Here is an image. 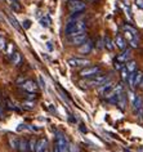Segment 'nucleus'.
I'll return each instance as SVG.
<instances>
[{"label": "nucleus", "instance_id": "39", "mask_svg": "<svg viewBox=\"0 0 143 152\" xmlns=\"http://www.w3.org/2000/svg\"><path fill=\"white\" fill-rule=\"evenodd\" d=\"M44 152H50V150H49V147H47V148H45V151Z\"/></svg>", "mask_w": 143, "mask_h": 152}, {"label": "nucleus", "instance_id": "14", "mask_svg": "<svg viewBox=\"0 0 143 152\" xmlns=\"http://www.w3.org/2000/svg\"><path fill=\"white\" fill-rule=\"evenodd\" d=\"M115 47H117L119 49H121V50H124V49L126 48V41L121 35H116V37H115Z\"/></svg>", "mask_w": 143, "mask_h": 152}, {"label": "nucleus", "instance_id": "38", "mask_svg": "<svg viewBox=\"0 0 143 152\" xmlns=\"http://www.w3.org/2000/svg\"><path fill=\"white\" fill-rule=\"evenodd\" d=\"M4 116V111H3V106L0 104V117H3Z\"/></svg>", "mask_w": 143, "mask_h": 152}, {"label": "nucleus", "instance_id": "18", "mask_svg": "<svg viewBox=\"0 0 143 152\" xmlns=\"http://www.w3.org/2000/svg\"><path fill=\"white\" fill-rule=\"evenodd\" d=\"M18 143H20V138L16 135H10L9 137V146L14 148V150H17L18 148Z\"/></svg>", "mask_w": 143, "mask_h": 152}, {"label": "nucleus", "instance_id": "13", "mask_svg": "<svg viewBox=\"0 0 143 152\" xmlns=\"http://www.w3.org/2000/svg\"><path fill=\"white\" fill-rule=\"evenodd\" d=\"M18 152H28L30 151V144H28V140L22 138L20 139V143H18Z\"/></svg>", "mask_w": 143, "mask_h": 152}, {"label": "nucleus", "instance_id": "10", "mask_svg": "<svg viewBox=\"0 0 143 152\" xmlns=\"http://www.w3.org/2000/svg\"><path fill=\"white\" fill-rule=\"evenodd\" d=\"M92 49H93V41L88 39L84 44H81L80 47H79V52H80L81 54H89V53L92 52Z\"/></svg>", "mask_w": 143, "mask_h": 152}, {"label": "nucleus", "instance_id": "33", "mask_svg": "<svg viewBox=\"0 0 143 152\" xmlns=\"http://www.w3.org/2000/svg\"><path fill=\"white\" fill-rule=\"evenodd\" d=\"M39 83H40L41 88H45V81H44V79H43V76L41 75H39Z\"/></svg>", "mask_w": 143, "mask_h": 152}, {"label": "nucleus", "instance_id": "16", "mask_svg": "<svg viewBox=\"0 0 143 152\" xmlns=\"http://www.w3.org/2000/svg\"><path fill=\"white\" fill-rule=\"evenodd\" d=\"M47 147H48L47 139H39V140H37V143H36V150H35V152H44Z\"/></svg>", "mask_w": 143, "mask_h": 152}, {"label": "nucleus", "instance_id": "41", "mask_svg": "<svg viewBox=\"0 0 143 152\" xmlns=\"http://www.w3.org/2000/svg\"><path fill=\"white\" fill-rule=\"evenodd\" d=\"M89 1H97V0H89Z\"/></svg>", "mask_w": 143, "mask_h": 152}, {"label": "nucleus", "instance_id": "29", "mask_svg": "<svg viewBox=\"0 0 143 152\" xmlns=\"http://www.w3.org/2000/svg\"><path fill=\"white\" fill-rule=\"evenodd\" d=\"M123 67L124 66H123L121 62H119V61H115V62H114V68H115V70H120V71H121Z\"/></svg>", "mask_w": 143, "mask_h": 152}, {"label": "nucleus", "instance_id": "2", "mask_svg": "<svg viewBox=\"0 0 143 152\" xmlns=\"http://www.w3.org/2000/svg\"><path fill=\"white\" fill-rule=\"evenodd\" d=\"M102 72V67L101 66H85L80 71L81 77H94V76L99 75Z\"/></svg>", "mask_w": 143, "mask_h": 152}, {"label": "nucleus", "instance_id": "27", "mask_svg": "<svg viewBox=\"0 0 143 152\" xmlns=\"http://www.w3.org/2000/svg\"><path fill=\"white\" fill-rule=\"evenodd\" d=\"M36 140L35 139H30L28 140V144H30V151H35L36 150Z\"/></svg>", "mask_w": 143, "mask_h": 152}, {"label": "nucleus", "instance_id": "15", "mask_svg": "<svg viewBox=\"0 0 143 152\" xmlns=\"http://www.w3.org/2000/svg\"><path fill=\"white\" fill-rule=\"evenodd\" d=\"M7 18H8V21L10 22V25H12L13 27L17 30V31H21L22 28H21L20 23H18V21L16 20V17H14V16H12V14H10V13H7Z\"/></svg>", "mask_w": 143, "mask_h": 152}, {"label": "nucleus", "instance_id": "42", "mask_svg": "<svg viewBox=\"0 0 143 152\" xmlns=\"http://www.w3.org/2000/svg\"><path fill=\"white\" fill-rule=\"evenodd\" d=\"M0 104H1V101H0Z\"/></svg>", "mask_w": 143, "mask_h": 152}, {"label": "nucleus", "instance_id": "6", "mask_svg": "<svg viewBox=\"0 0 143 152\" xmlns=\"http://www.w3.org/2000/svg\"><path fill=\"white\" fill-rule=\"evenodd\" d=\"M86 40H88V34L86 32H81L75 36H69V41L71 43V45H79V47H80Z\"/></svg>", "mask_w": 143, "mask_h": 152}, {"label": "nucleus", "instance_id": "34", "mask_svg": "<svg viewBox=\"0 0 143 152\" xmlns=\"http://www.w3.org/2000/svg\"><path fill=\"white\" fill-rule=\"evenodd\" d=\"M135 4H137L138 8L143 9V0H135Z\"/></svg>", "mask_w": 143, "mask_h": 152}, {"label": "nucleus", "instance_id": "20", "mask_svg": "<svg viewBox=\"0 0 143 152\" xmlns=\"http://www.w3.org/2000/svg\"><path fill=\"white\" fill-rule=\"evenodd\" d=\"M104 47H106L108 50H114V48H115V41H112L110 39V36H104Z\"/></svg>", "mask_w": 143, "mask_h": 152}, {"label": "nucleus", "instance_id": "9", "mask_svg": "<svg viewBox=\"0 0 143 152\" xmlns=\"http://www.w3.org/2000/svg\"><path fill=\"white\" fill-rule=\"evenodd\" d=\"M130 57H131V50L125 48L117 57H116V61H119V62H121V63H126L128 61H130Z\"/></svg>", "mask_w": 143, "mask_h": 152}, {"label": "nucleus", "instance_id": "24", "mask_svg": "<svg viewBox=\"0 0 143 152\" xmlns=\"http://www.w3.org/2000/svg\"><path fill=\"white\" fill-rule=\"evenodd\" d=\"M129 74H130V72L128 71L126 67H123V68H121V79H123V81H128Z\"/></svg>", "mask_w": 143, "mask_h": 152}, {"label": "nucleus", "instance_id": "7", "mask_svg": "<svg viewBox=\"0 0 143 152\" xmlns=\"http://www.w3.org/2000/svg\"><path fill=\"white\" fill-rule=\"evenodd\" d=\"M125 31V39L128 40V43L130 44L131 48H138L139 47V37L138 35H134V34H131L130 31H128V30H124Z\"/></svg>", "mask_w": 143, "mask_h": 152}, {"label": "nucleus", "instance_id": "19", "mask_svg": "<svg viewBox=\"0 0 143 152\" xmlns=\"http://www.w3.org/2000/svg\"><path fill=\"white\" fill-rule=\"evenodd\" d=\"M143 79V72L142 71H135V75H134V88L135 86H139Z\"/></svg>", "mask_w": 143, "mask_h": 152}, {"label": "nucleus", "instance_id": "17", "mask_svg": "<svg viewBox=\"0 0 143 152\" xmlns=\"http://www.w3.org/2000/svg\"><path fill=\"white\" fill-rule=\"evenodd\" d=\"M10 59H12V63L14 64V66H20V64L22 63V56L18 52L13 53V54L10 56Z\"/></svg>", "mask_w": 143, "mask_h": 152}, {"label": "nucleus", "instance_id": "35", "mask_svg": "<svg viewBox=\"0 0 143 152\" xmlns=\"http://www.w3.org/2000/svg\"><path fill=\"white\" fill-rule=\"evenodd\" d=\"M30 26H31V22H30L28 20H26V21L23 22V28H28Z\"/></svg>", "mask_w": 143, "mask_h": 152}, {"label": "nucleus", "instance_id": "40", "mask_svg": "<svg viewBox=\"0 0 143 152\" xmlns=\"http://www.w3.org/2000/svg\"><path fill=\"white\" fill-rule=\"evenodd\" d=\"M139 86H142V88H143V79H142V81H141V84H139Z\"/></svg>", "mask_w": 143, "mask_h": 152}, {"label": "nucleus", "instance_id": "1", "mask_svg": "<svg viewBox=\"0 0 143 152\" xmlns=\"http://www.w3.org/2000/svg\"><path fill=\"white\" fill-rule=\"evenodd\" d=\"M86 30V23L84 21H70L65 27V34L67 36H75L81 32H85Z\"/></svg>", "mask_w": 143, "mask_h": 152}, {"label": "nucleus", "instance_id": "37", "mask_svg": "<svg viewBox=\"0 0 143 152\" xmlns=\"http://www.w3.org/2000/svg\"><path fill=\"white\" fill-rule=\"evenodd\" d=\"M47 48L49 49V50H53V47H52V43H50V41H48V43H47Z\"/></svg>", "mask_w": 143, "mask_h": 152}, {"label": "nucleus", "instance_id": "28", "mask_svg": "<svg viewBox=\"0 0 143 152\" xmlns=\"http://www.w3.org/2000/svg\"><path fill=\"white\" fill-rule=\"evenodd\" d=\"M5 48H7L5 39H4V36H1V35H0V50H4Z\"/></svg>", "mask_w": 143, "mask_h": 152}, {"label": "nucleus", "instance_id": "30", "mask_svg": "<svg viewBox=\"0 0 143 152\" xmlns=\"http://www.w3.org/2000/svg\"><path fill=\"white\" fill-rule=\"evenodd\" d=\"M7 104H8V107L10 110H16V111H18V107H16V104L12 103V101L10 99H7Z\"/></svg>", "mask_w": 143, "mask_h": 152}, {"label": "nucleus", "instance_id": "26", "mask_svg": "<svg viewBox=\"0 0 143 152\" xmlns=\"http://www.w3.org/2000/svg\"><path fill=\"white\" fill-rule=\"evenodd\" d=\"M10 7H12V9L16 10V12H20V10H21V5L18 4L17 1H12V3H10Z\"/></svg>", "mask_w": 143, "mask_h": 152}, {"label": "nucleus", "instance_id": "5", "mask_svg": "<svg viewBox=\"0 0 143 152\" xmlns=\"http://www.w3.org/2000/svg\"><path fill=\"white\" fill-rule=\"evenodd\" d=\"M67 63H69L71 67H85V66H89L90 64V61L85 59V58H80V57H74V58H70L67 61Z\"/></svg>", "mask_w": 143, "mask_h": 152}, {"label": "nucleus", "instance_id": "22", "mask_svg": "<svg viewBox=\"0 0 143 152\" xmlns=\"http://www.w3.org/2000/svg\"><path fill=\"white\" fill-rule=\"evenodd\" d=\"M22 107H23L25 110H28V111H32L34 108H35V103L34 102H31V101H25L23 102V104H22Z\"/></svg>", "mask_w": 143, "mask_h": 152}, {"label": "nucleus", "instance_id": "21", "mask_svg": "<svg viewBox=\"0 0 143 152\" xmlns=\"http://www.w3.org/2000/svg\"><path fill=\"white\" fill-rule=\"evenodd\" d=\"M125 67L128 68L129 72H134V71H137V62L135 61H128Z\"/></svg>", "mask_w": 143, "mask_h": 152}, {"label": "nucleus", "instance_id": "8", "mask_svg": "<svg viewBox=\"0 0 143 152\" xmlns=\"http://www.w3.org/2000/svg\"><path fill=\"white\" fill-rule=\"evenodd\" d=\"M21 88L27 93H35L37 90V84L34 80H26L23 84L21 85Z\"/></svg>", "mask_w": 143, "mask_h": 152}, {"label": "nucleus", "instance_id": "4", "mask_svg": "<svg viewBox=\"0 0 143 152\" xmlns=\"http://www.w3.org/2000/svg\"><path fill=\"white\" fill-rule=\"evenodd\" d=\"M110 81V77H108L107 75H97L94 76L93 79H90V80L88 81V85L90 86H101L103 85L104 83Z\"/></svg>", "mask_w": 143, "mask_h": 152}, {"label": "nucleus", "instance_id": "3", "mask_svg": "<svg viewBox=\"0 0 143 152\" xmlns=\"http://www.w3.org/2000/svg\"><path fill=\"white\" fill-rule=\"evenodd\" d=\"M67 8L71 13H76V12H82L86 8V4L82 0H70L67 3Z\"/></svg>", "mask_w": 143, "mask_h": 152}, {"label": "nucleus", "instance_id": "25", "mask_svg": "<svg viewBox=\"0 0 143 152\" xmlns=\"http://www.w3.org/2000/svg\"><path fill=\"white\" fill-rule=\"evenodd\" d=\"M124 30H128V31H130L131 34H134V35H138L137 28H134L133 26H130V25H124Z\"/></svg>", "mask_w": 143, "mask_h": 152}, {"label": "nucleus", "instance_id": "36", "mask_svg": "<svg viewBox=\"0 0 143 152\" xmlns=\"http://www.w3.org/2000/svg\"><path fill=\"white\" fill-rule=\"evenodd\" d=\"M80 130H81L82 133H86V132H88V129H86V126H85L84 124H81V125H80Z\"/></svg>", "mask_w": 143, "mask_h": 152}, {"label": "nucleus", "instance_id": "23", "mask_svg": "<svg viewBox=\"0 0 143 152\" xmlns=\"http://www.w3.org/2000/svg\"><path fill=\"white\" fill-rule=\"evenodd\" d=\"M40 25L43 26V27H45V28L49 27V26H50V18L48 17V16H44V17L40 20Z\"/></svg>", "mask_w": 143, "mask_h": 152}, {"label": "nucleus", "instance_id": "31", "mask_svg": "<svg viewBox=\"0 0 143 152\" xmlns=\"http://www.w3.org/2000/svg\"><path fill=\"white\" fill-rule=\"evenodd\" d=\"M69 152H79V150H77V147L75 146V144L69 143Z\"/></svg>", "mask_w": 143, "mask_h": 152}, {"label": "nucleus", "instance_id": "12", "mask_svg": "<svg viewBox=\"0 0 143 152\" xmlns=\"http://www.w3.org/2000/svg\"><path fill=\"white\" fill-rule=\"evenodd\" d=\"M120 107V110L121 111H125V108H126V94L125 93H121V94H119V97H117V103H116Z\"/></svg>", "mask_w": 143, "mask_h": 152}, {"label": "nucleus", "instance_id": "11", "mask_svg": "<svg viewBox=\"0 0 143 152\" xmlns=\"http://www.w3.org/2000/svg\"><path fill=\"white\" fill-rule=\"evenodd\" d=\"M114 84H112V81L110 80V81H107V83H104L103 85H101L99 88H98V93H99V96H102V97H104L106 94L110 92V90L114 88Z\"/></svg>", "mask_w": 143, "mask_h": 152}, {"label": "nucleus", "instance_id": "32", "mask_svg": "<svg viewBox=\"0 0 143 152\" xmlns=\"http://www.w3.org/2000/svg\"><path fill=\"white\" fill-rule=\"evenodd\" d=\"M13 50H14V45H13V43H10V44L8 45V49H7V52H8L9 57L13 54Z\"/></svg>", "mask_w": 143, "mask_h": 152}]
</instances>
